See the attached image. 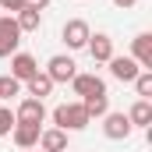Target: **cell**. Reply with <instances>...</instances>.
<instances>
[{"instance_id":"1","label":"cell","mask_w":152,"mask_h":152,"mask_svg":"<svg viewBox=\"0 0 152 152\" xmlns=\"http://www.w3.org/2000/svg\"><path fill=\"white\" fill-rule=\"evenodd\" d=\"M53 124H57L60 131H81V127H88L92 120H88V113H85L81 103H60V106L53 110Z\"/></svg>"},{"instance_id":"2","label":"cell","mask_w":152,"mask_h":152,"mask_svg":"<svg viewBox=\"0 0 152 152\" xmlns=\"http://www.w3.org/2000/svg\"><path fill=\"white\" fill-rule=\"evenodd\" d=\"M88 36H92V28H88L85 18H71V21L60 28V39L67 42V50H85V46H88Z\"/></svg>"},{"instance_id":"3","label":"cell","mask_w":152,"mask_h":152,"mask_svg":"<svg viewBox=\"0 0 152 152\" xmlns=\"http://www.w3.org/2000/svg\"><path fill=\"white\" fill-rule=\"evenodd\" d=\"M131 131H134V127H131L127 113H113V110H110V113L103 117V134H106L110 142H124V138H131Z\"/></svg>"},{"instance_id":"4","label":"cell","mask_w":152,"mask_h":152,"mask_svg":"<svg viewBox=\"0 0 152 152\" xmlns=\"http://www.w3.org/2000/svg\"><path fill=\"white\" fill-rule=\"evenodd\" d=\"M18 42H21V28H18V21H14L11 14L0 18V57L18 53Z\"/></svg>"},{"instance_id":"5","label":"cell","mask_w":152,"mask_h":152,"mask_svg":"<svg viewBox=\"0 0 152 152\" xmlns=\"http://www.w3.org/2000/svg\"><path fill=\"white\" fill-rule=\"evenodd\" d=\"M78 75V64L71 57H64V53H57V57H50V64H46V78L57 85V81H71Z\"/></svg>"},{"instance_id":"6","label":"cell","mask_w":152,"mask_h":152,"mask_svg":"<svg viewBox=\"0 0 152 152\" xmlns=\"http://www.w3.org/2000/svg\"><path fill=\"white\" fill-rule=\"evenodd\" d=\"M14 120L18 124H42L46 120V106H42V99H21L18 103V110H14Z\"/></svg>"},{"instance_id":"7","label":"cell","mask_w":152,"mask_h":152,"mask_svg":"<svg viewBox=\"0 0 152 152\" xmlns=\"http://www.w3.org/2000/svg\"><path fill=\"white\" fill-rule=\"evenodd\" d=\"M39 75V60L32 53H11V78L18 81H28V78Z\"/></svg>"},{"instance_id":"8","label":"cell","mask_w":152,"mask_h":152,"mask_svg":"<svg viewBox=\"0 0 152 152\" xmlns=\"http://www.w3.org/2000/svg\"><path fill=\"white\" fill-rule=\"evenodd\" d=\"M71 85H75V96H106V81L99 75H75L71 78Z\"/></svg>"},{"instance_id":"9","label":"cell","mask_w":152,"mask_h":152,"mask_svg":"<svg viewBox=\"0 0 152 152\" xmlns=\"http://www.w3.org/2000/svg\"><path fill=\"white\" fill-rule=\"evenodd\" d=\"M131 50H134V64L142 67V71H152V32H142V36L131 39Z\"/></svg>"},{"instance_id":"10","label":"cell","mask_w":152,"mask_h":152,"mask_svg":"<svg viewBox=\"0 0 152 152\" xmlns=\"http://www.w3.org/2000/svg\"><path fill=\"white\" fill-rule=\"evenodd\" d=\"M106 64H110V75H113L117 81H134V78L142 75V67H138L131 57H117V53H113Z\"/></svg>"},{"instance_id":"11","label":"cell","mask_w":152,"mask_h":152,"mask_svg":"<svg viewBox=\"0 0 152 152\" xmlns=\"http://www.w3.org/2000/svg\"><path fill=\"white\" fill-rule=\"evenodd\" d=\"M85 50L92 53L96 64H106V60L113 57V39L106 36V32H96V36H88V46H85Z\"/></svg>"},{"instance_id":"12","label":"cell","mask_w":152,"mask_h":152,"mask_svg":"<svg viewBox=\"0 0 152 152\" xmlns=\"http://www.w3.org/2000/svg\"><path fill=\"white\" fill-rule=\"evenodd\" d=\"M11 138L18 149H36L39 145V124H14L11 127Z\"/></svg>"},{"instance_id":"13","label":"cell","mask_w":152,"mask_h":152,"mask_svg":"<svg viewBox=\"0 0 152 152\" xmlns=\"http://www.w3.org/2000/svg\"><path fill=\"white\" fill-rule=\"evenodd\" d=\"M39 149L42 152H67V131H60V127L39 131Z\"/></svg>"},{"instance_id":"14","label":"cell","mask_w":152,"mask_h":152,"mask_svg":"<svg viewBox=\"0 0 152 152\" xmlns=\"http://www.w3.org/2000/svg\"><path fill=\"white\" fill-rule=\"evenodd\" d=\"M127 120H131V127H152V103L149 99H138L127 110Z\"/></svg>"},{"instance_id":"15","label":"cell","mask_w":152,"mask_h":152,"mask_svg":"<svg viewBox=\"0 0 152 152\" xmlns=\"http://www.w3.org/2000/svg\"><path fill=\"white\" fill-rule=\"evenodd\" d=\"M81 106H85L88 120H92V117H99V120H103V117L110 113V96H85V99H81Z\"/></svg>"},{"instance_id":"16","label":"cell","mask_w":152,"mask_h":152,"mask_svg":"<svg viewBox=\"0 0 152 152\" xmlns=\"http://www.w3.org/2000/svg\"><path fill=\"white\" fill-rule=\"evenodd\" d=\"M14 21H18V28H21V36H25V32H39L42 14H39V11H32V7H21V11L14 14Z\"/></svg>"},{"instance_id":"17","label":"cell","mask_w":152,"mask_h":152,"mask_svg":"<svg viewBox=\"0 0 152 152\" xmlns=\"http://www.w3.org/2000/svg\"><path fill=\"white\" fill-rule=\"evenodd\" d=\"M25 85H28V96H32V99H46V96L53 92V81L46 78V71H39L36 78H28Z\"/></svg>"},{"instance_id":"18","label":"cell","mask_w":152,"mask_h":152,"mask_svg":"<svg viewBox=\"0 0 152 152\" xmlns=\"http://www.w3.org/2000/svg\"><path fill=\"white\" fill-rule=\"evenodd\" d=\"M134 85V92H138V99H152V71H142V75L131 81Z\"/></svg>"},{"instance_id":"19","label":"cell","mask_w":152,"mask_h":152,"mask_svg":"<svg viewBox=\"0 0 152 152\" xmlns=\"http://www.w3.org/2000/svg\"><path fill=\"white\" fill-rule=\"evenodd\" d=\"M21 92V81L18 78H0V99H11Z\"/></svg>"},{"instance_id":"20","label":"cell","mask_w":152,"mask_h":152,"mask_svg":"<svg viewBox=\"0 0 152 152\" xmlns=\"http://www.w3.org/2000/svg\"><path fill=\"white\" fill-rule=\"evenodd\" d=\"M14 124H18V120H14V113H11V106H0V138H7Z\"/></svg>"},{"instance_id":"21","label":"cell","mask_w":152,"mask_h":152,"mask_svg":"<svg viewBox=\"0 0 152 152\" xmlns=\"http://www.w3.org/2000/svg\"><path fill=\"white\" fill-rule=\"evenodd\" d=\"M0 7H4V11H11V18H14V14L25 7V0H0Z\"/></svg>"},{"instance_id":"22","label":"cell","mask_w":152,"mask_h":152,"mask_svg":"<svg viewBox=\"0 0 152 152\" xmlns=\"http://www.w3.org/2000/svg\"><path fill=\"white\" fill-rule=\"evenodd\" d=\"M25 7H32V11H39V14H42V11L50 7V0H25Z\"/></svg>"},{"instance_id":"23","label":"cell","mask_w":152,"mask_h":152,"mask_svg":"<svg viewBox=\"0 0 152 152\" xmlns=\"http://www.w3.org/2000/svg\"><path fill=\"white\" fill-rule=\"evenodd\" d=\"M117 7H120V11H131V7H134V4H138V0H113Z\"/></svg>"},{"instance_id":"24","label":"cell","mask_w":152,"mask_h":152,"mask_svg":"<svg viewBox=\"0 0 152 152\" xmlns=\"http://www.w3.org/2000/svg\"><path fill=\"white\" fill-rule=\"evenodd\" d=\"M21 152H32V149H21Z\"/></svg>"},{"instance_id":"25","label":"cell","mask_w":152,"mask_h":152,"mask_svg":"<svg viewBox=\"0 0 152 152\" xmlns=\"http://www.w3.org/2000/svg\"><path fill=\"white\" fill-rule=\"evenodd\" d=\"M67 152H71V149H67Z\"/></svg>"}]
</instances>
